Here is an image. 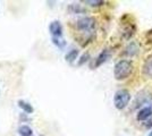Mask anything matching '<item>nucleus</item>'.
<instances>
[{"instance_id":"8","label":"nucleus","mask_w":152,"mask_h":136,"mask_svg":"<svg viewBox=\"0 0 152 136\" xmlns=\"http://www.w3.org/2000/svg\"><path fill=\"white\" fill-rule=\"evenodd\" d=\"M137 52H139V45L135 42L129 43V45L126 48V53L128 56H135Z\"/></svg>"},{"instance_id":"5","label":"nucleus","mask_w":152,"mask_h":136,"mask_svg":"<svg viewBox=\"0 0 152 136\" xmlns=\"http://www.w3.org/2000/svg\"><path fill=\"white\" fill-rule=\"evenodd\" d=\"M49 31L52 34V36H56V38H60L61 34H63V26L60 24L59 20H53L50 23L49 26Z\"/></svg>"},{"instance_id":"1","label":"nucleus","mask_w":152,"mask_h":136,"mask_svg":"<svg viewBox=\"0 0 152 136\" xmlns=\"http://www.w3.org/2000/svg\"><path fill=\"white\" fill-rule=\"evenodd\" d=\"M133 73V64L129 60H121L115 65L114 75L118 81H123L127 78Z\"/></svg>"},{"instance_id":"15","label":"nucleus","mask_w":152,"mask_h":136,"mask_svg":"<svg viewBox=\"0 0 152 136\" xmlns=\"http://www.w3.org/2000/svg\"><path fill=\"white\" fill-rule=\"evenodd\" d=\"M146 39L152 40V30H150V31H148V33H146Z\"/></svg>"},{"instance_id":"13","label":"nucleus","mask_w":152,"mask_h":136,"mask_svg":"<svg viewBox=\"0 0 152 136\" xmlns=\"http://www.w3.org/2000/svg\"><path fill=\"white\" fill-rule=\"evenodd\" d=\"M86 4H89L90 6L96 7V6H101V5H103L104 2L101 1V0H98V1H91V0H89V1H86Z\"/></svg>"},{"instance_id":"16","label":"nucleus","mask_w":152,"mask_h":136,"mask_svg":"<svg viewBox=\"0 0 152 136\" xmlns=\"http://www.w3.org/2000/svg\"><path fill=\"white\" fill-rule=\"evenodd\" d=\"M146 127H152V117L148 120V123H146Z\"/></svg>"},{"instance_id":"9","label":"nucleus","mask_w":152,"mask_h":136,"mask_svg":"<svg viewBox=\"0 0 152 136\" xmlns=\"http://www.w3.org/2000/svg\"><path fill=\"white\" fill-rule=\"evenodd\" d=\"M18 133L20 136H32L33 135V132L32 129L28 127V126H25V125H23V126H20L18 128Z\"/></svg>"},{"instance_id":"14","label":"nucleus","mask_w":152,"mask_h":136,"mask_svg":"<svg viewBox=\"0 0 152 136\" xmlns=\"http://www.w3.org/2000/svg\"><path fill=\"white\" fill-rule=\"evenodd\" d=\"M88 58H89V55H88V53H86V55H84V56L82 57V60L80 61V65H82L84 61H86V60H88Z\"/></svg>"},{"instance_id":"17","label":"nucleus","mask_w":152,"mask_h":136,"mask_svg":"<svg viewBox=\"0 0 152 136\" xmlns=\"http://www.w3.org/2000/svg\"><path fill=\"white\" fill-rule=\"evenodd\" d=\"M149 136H152V130H151V133H150V134H149Z\"/></svg>"},{"instance_id":"4","label":"nucleus","mask_w":152,"mask_h":136,"mask_svg":"<svg viewBox=\"0 0 152 136\" xmlns=\"http://www.w3.org/2000/svg\"><path fill=\"white\" fill-rule=\"evenodd\" d=\"M152 117V102L148 104L146 107H143L137 113V120L143 121V120H148Z\"/></svg>"},{"instance_id":"6","label":"nucleus","mask_w":152,"mask_h":136,"mask_svg":"<svg viewBox=\"0 0 152 136\" xmlns=\"http://www.w3.org/2000/svg\"><path fill=\"white\" fill-rule=\"evenodd\" d=\"M109 56H110L109 50L104 49V50L98 56V58L95 59V63H94V65H93V67H99V66L102 65L103 63H106V61L108 60V58H109Z\"/></svg>"},{"instance_id":"7","label":"nucleus","mask_w":152,"mask_h":136,"mask_svg":"<svg viewBox=\"0 0 152 136\" xmlns=\"http://www.w3.org/2000/svg\"><path fill=\"white\" fill-rule=\"evenodd\" d=\"M17 103H18L19 108H22L23 110L25 111L26 113H32V112L34 111V108H33L28 102L24 101V100H18V102H17Z\"/></svg>"},{"instance_id":"11","label":"nucleus","mask_w":152,"mask_h":136,"mask_svg":"<svg viewBox=\"0 0 152 136\" xmlns=\"http://www.w3.org/2000/svg\"><path fill=\"white\" fill-rule=\"evenodd\" d=\"M52 42H53V44H56L58 48H60V49H63L64 47L66 45V42H65L61 38H56V36H52Z\"/></svg>"},{"instance_id":"12","label":"nucleus","mask_w":152,"mask_h":136,"mask_svg":"<svg viewBox=\"0 0 152 136\" xmlns=\"http://www.w3.org/2000/svg\"><path fill=\"white\" fill-rule=\"evenodd\" d=\"M145 73L148 74V76H150L152 78V57L149 59V61L145 65Z\"/></svg>"},{"instance_id":"10","label":"nucleus","mask_w":152,"mask_h":136,"mask_svg":"<svg viewBox=\"0 0 152 136\" xmlns=\"http://www.w3.org/2000/svg\"><path fill=\"white\" fill-rule=\"evenodd\" d=\"M77 56H78V50L74 49V50H72V51H69L66 55V60H67L68 63H73V61L77 58Z\"/></svg>"},{"instance_id":"2","label":"nucleus","mask_w":152,"mask_h":136,"mask_svg":"<svg viewBox=\"0 0 152 136\" xmlns=\"http://www.w3.org/2000/svg\"><path fill=\"white\" fill-rule=\"evenodd\" d=\"M131 101V94L127 90H118L115 93L114 103L118 110H123Z\"/></svg>"},{"instance_id":"3","label":"nucleus","mask_w":152,"mask_h":136,"mask_svg":"<svg viewBox=\"0 0 152 136\" xmlns=\"http://www.w3.org/2000/svg\"><path fill=\"white\" fill-rule=\"evenodd\" d=\"M76 26L80 31L84 33L92 32L95 28V20L93 17H83L76 22Z\"/></svg>"}]
</instances>
